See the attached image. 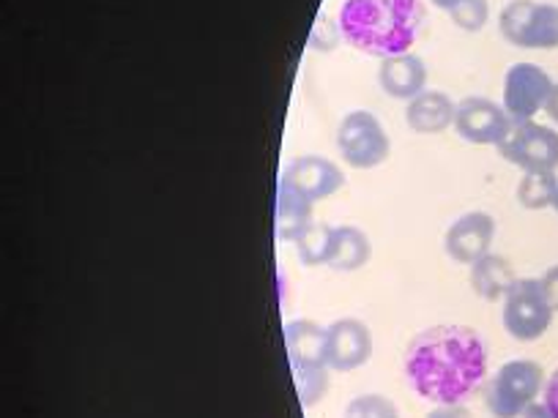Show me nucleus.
Segmentation results:
<instances>
[{"label": "nucleus", "instance_id": "f257e3e1", "mask_svg": "<svg viewBox=\"0 0 558 418\" xmlns=\"http://www.w3.org/2000/svg\"><path fill=\"white\" fill-rule=\"evenodd\" d=\"M402 367L422 399L458 405L485 383L487 347L469 325H433L413 336Z\"/></svg>", "mask_w": 558, "mask_h": 418}, {"label": "nucleus", "instance_id": "f03ea898", "mask_svg": "<svg viewBox=\"0 0 558 418\" xmlns=\"http://www.w3.org/2000/svg\"><path fill=\"white\" fill-rule=\"evenodd\" d=\"M416 17V0H351L342 23L353 45L386 58L405 52Z\"/></svg>", "mask_w": 558, "mask_h": 418}, {"label": "nucleus", "instance_id": "7ed1b4c3", "mask_svg": "<svg viewBox=\"0 0 558 418\" xmlns=\"http://www.w3.org/2000/svg\"><path fill=\"white\" fill-rule=\"evenodd\" d=\"M286 351L291 361L293 383L302 405H315L329 389V356L326 329L313 320H293L286 325Z\"/></svg>", "mask_w": 558, "mask_h": 418}, {"label": "nucleus", "instance_id": "20e7f679", "mask_svg": "<svg viewBox=\"0 0 558 418\" xmlns=\"http://www.w3.org/2000/svg\"><path fill=\"white\" fill-rule=\"evenodd\" d=\"M545 391V372L531 358L507 361L485 385V405L493 418H520Z\"/></svg>", "mask_w": 558, "mask_h": 418}, {"label": "nucleus", "instance_id": "39448f33", "mask_svg": "<svg viewBox=\"0 0 558 418\" xmlns=\"http://www.w3.org/2000/svg\"><path fill=\"white\" fill-rule=\"evenodd\" d=\"M496 148L523 173H556L558 168V132L545 123L512 121Z\"/></svg>", "mask_w": 558, "mask_h": 418}, {"label": "nucleus", "instance_id": "423d86ee", "mask_svg": "<svg viewBox=\"0 0 558 418\" xmlns=\"http://www.w3.org/2000/svg\"><path fill=\"white\" fill-rule=\"evenodd\" d=\"M337 151L348 168L373 170L386 162L391 151V139L384 123L369 110H353L337 126Z\"/></svg>", "mask_w": 558, "mask_h": 418}, {"label": "nucleus", "instance_id": "0eeeda50", "mask_svg": "<svg viewBox=\"0 0 558 418\" xmlns=\"http://www.w3.org/2000/svg\"><path fill=\"white\" fill-rule=\"evenodd\" d=\"M501 323L504 331L518 342H534L550 329L553 307L547 304L539 279H514V285L504 296Z\"/></svg>", "mask_w": 558, "mask_h": 418}, {"label": "nucleus", "instance_id": "6e6552de", "mask_svg": "<svg viewBox=\"0 0 558 418\" xmlns=\"http://www.w3.org/2000/svg\"><path fill=\"white\" fill-rule=\"evenodd\" d=\"M550 74L536 63H514L504 77V110L512 121H534L553 90Z\"/></svg>", "mask_w": 558, "mask_h": 418}, {"label": "nucleus", "instance_id": "1a4fd4ad", "mask_svg": "<svg viewBox=\"0 0 558 418\" xmlns=\"http://www.w3.org/2000/svg\"><path fill=\"white\" fill-rule=\"evenodd\" d=\"M509 123L512 118L507 115L504 104H496L485 96H469L460 101L454 112V132L474 146H498Z\"/></svg>", "mask_w": 558, "mask_h": 418}, {"label": "nucleus", "instance_id": "9d476101", "mask_svg": "<svg viewBox=\"0 0 558 418\" xmlns=\"http://www.w3.org/2000/svg\"><path fill=\"white\" fill-rule=\"evenodd\" d=\"M496 241V219L485 211H469L449 224L444 235V251L460 266H474L485 255H490V246Z\"/></svg>", "mask_w": 558, "mask_h": 418}, {"label": "nucleus", "instance_id": "9b49d317", "mask_svg": "<svg viewBox=\"0 0 558 418\" xmlns=\"http://www.w3.org/2000/svg\"><path fill=\"white\" fill-rule=\"evenodd\" d=\"M279 181L307 197L310 202H318L345 186V173L326 157H296L282 170Z\"/></svg>", "mask_w": 558, "mask_h": 418}, {"label": "nucleus", "instance_id": "f8f14e48", "mask_svg": "<svg viewBox=\"0 0 558 418\" xmlns=\"http://www.w3.org/2000/svg\"><path fill=\"white\" fill-rule=\"evenodd\" d=\"M326 356L335 372H353L373 356V334L356 318H340L326 329Z\"/></svg>", "mask_w": 558, "mask_h": 418}, {"label": "nucleus", "instance_id": "ddd939ff", "mask_svg": "<svg viewBox=\"0 0 558 418\" xmlns=\"http://www.w3.org/2000/svg\"><path fill=\"white\" fill-rule=\"evenodd\" d=\"M378 85L391 99L411 101L422 90H427V66L413 52L386 56L378 66Z\"/></svg>", "mask_w": 558, "mask_h": 418}, {"label": "nucleus", "instance_id": "4468645a", "mask_svg": "<svg viewBox=\"0 0 558 418\" xmlns=\"http://www.w3.org/2000/svg\"><path fill=\"white\" fill-rule=\"evenodd\" d=\"M458 104L444 90H422L405 107V123L416 134H441L454 126Z\"/></svg>", "mask_w": 558, "mask_h": 418}, {"label": "nucleus", "instance_id": "2eb2a0df", "mask_svg": "<svg viewBox=\"0 0 558 418\" xmlns=\"http://www.w3.org/2000/svg\"><path fill=\"white\" fill-rule=\"evenodd\" d=\"M313 206L307 197L293 192L291 186L279 181L277 189V213H274V230L279 241H296L304 230L313 224Z\"/></svg>", "mask_w": 558, "mask_h": 418}, {"label": "nucleus", "instance_id": "dca6fc26", "mask_svg": "<svg viewBox=\"0 0 558 418\" xmlns=\"http://www.w3.org/2000/svg\"><path fill=\"white\" fill-rule=\"evenodd\" d=\"M514 285V271L501 255H485L471 266V287L485 302H504L509 287Z\"/></svg>", "mask_w": 558, "mask_h": 418}, {"label": "nucleus", "instance_id": "f3484780", "mask_svg": "<svg viewBox=\"0 0 558 418\" xmlns=\"http://www.w3.org/2000/svg\"><path fill=\"white\" fill-rule=\"evenodd\" d=\"M369 255H373V244H369L364 230L353 228V224L335 228L329 268H335V271H359L362 266H367Z\"/></svg>", "mask_w": 558, "mask_h": 418}, {"label": "nucleus", "instance_id": "a211bd4d", "mask_svg": "<svg viewBox=\"0 0 558 418\" xmlns=\"http://www.w3.org/2000/svg\"><path fill=\"white\" fill-rule=\"evenodd\" d=\"M558 47V7L536 3L525 28L523 50H556Z\"/></svg>", "mask_w": 558, "mask_h": 418}, {"label": "nucleus", "instance_id": "6ab92c4d", "mask_svg": "<svg viewBox=\"0 0 558 418\" xmlns=\"http://www.w3.org/2000/svg\"><path fill=\"white\" fill-rule=\"evenodd\" d=\"M296 251L302 266L315 268V266H329L331 257V246H335V228L329 224L313 222L296 241Z\"/></svg>", "mask_w": 558, "mask_h": 418}, {"label": "nucleus", "instance_id": "aec40b11", "mask_svg": "<svg viewBox=\"0 0 558 418\" xmlns=\"http://www.w3.org/2000/svg\"><path fill=\"white\" fill-rule=\"evenodd\" d=\"M558 195V175L556 173H523L518 184L520 206L529 211H542L550 208Z\"/></svg>", "mask_w": 558, "mask_h": 418}, {"label": "nucleus", "instance_id": "412c9836", "mask_svg": "<svg viewBox=\"0 0 558 418\" xmlns=\"http://www.w3.org/2000/svg\"><path fill=\"white\" fill-rule=\"evenodd\" d=\"M534 7L536 0H509L507 7L501 9V14H498V30H501V36L509 45L520 47V50H523L525 28H529Z\"/></svg>", "mask_w": 558, "mask_h": 418}, {"label": "nucleus", "instance_id": "4be33fe9", "mask_svg": "<svg viewBox=\"0 0 558 418\" xmlns=\"http://www.w3.org/2000/svg\"><path fill=\"white\" fill-rule=\"evenodd\" d=\"M345 418H400V410L389 396L362 394L348 402Z\"/></svg>", "mask_w": 558, "mask_h": 418}, {"label": "nucleus", "instance_id": "5701e85b", "mask_svg": "<svg viewBox=\"0 0 558 418\" xmlns=\"http://www.w3.org/2000/svg\"><path fill=\"white\" fill-rule=\"evenodd\" d=\"M452 23L458 25L465 34H476L487 25V17H490V3L487 0H460L458 7L449 12Z\"/></svg>", "mask_w": 558, "mask_h": 418}, {"label": "nucleus", "instance_id": "b1692460", "mask_svg": "<svg viewBox=\"0 0 558 418\" xmlns=\"http://www.w3.org/2000/svg\"><path fill=\"white\" fill-rule=\"evenodd\" d=\"M542 291H545L547 296V304L553 307V312H558V266L547 268L545 273H542Z\"/></svg>", "mask_w": 558, "mask_h": 418}, {"label": "nucleus", "instance_id": "393cba45", "mask_svg": "<svg viewBox=\"0 0 558 418\" xmlns=\"http://www.w3.org/2000/svg\"><path fill=\"white\" fill-rule=\"evenodd\" d=\"M427 418H474V416H471L469 407H463V402H458V405H436L430 413H427Z\"/></svg>", "mask_w": 558, "mask_h": 418}, {"label": "nucleus", "instance_id": "a878e982", "mask_svg": "<svg viewBox=\"0 0 558 418\" xmlns=\"http://www.w3.org/2000/svg\"><path fill=\"white\" fill-rule=\"evenodd\" d=\"M542 394H545V399L542 402H545V405L550 407L553 416L558 418V369L550 374V380L545 383V391H542Z\"/></svg>", "mask_w": 558, "mask_h": 418}, {"label": "nucleus", "instance_id": "bb28decb", "mask_svg": "<svg viewBox=\"0 0 558 418\" xmlns=\"http://www.w3.org/2000/svg\"><path fill=\"white\" fill-rule=\"evenodd\" d=\"M520 418H556V416H553L550 407H547L545 402H531V405L525 407L523 416H520Z\"/></svg>", "mask_w": 558, "mask_h": 418}, {"label": "nucleus", "instance_id": "cd10ccee", "mask_svg": "<svg viewBox=\"0 0 558 418\" xmlns=\"http://www.w3.org/2000/svg\"><path fill=\"white\" fill-rule=\"evenodd\" d=\"M545 112H547V118H550L553 123H556L558 126V83L553 85V90H550V96H547V104H545Z\"/></svg>", "mask_w": 558, "mask_h": 418}, {"label": "nucleus", "instance_id": "c85d7f7f", "mask_svg": "<svg viewBox=\"0 0 558 418\" xmlns=\"http://www.w3.org/2000/svg\"><path fill=\"white\" fill-rule=\"evenodd\" d=\"M430 3H433V7H436V9H444V12H452V9L458 7L460 0H430Z\"/></svg>", "mask_w": 558, "mask_h": 418}, {"label": "nucleus", "instance_id": "c756f323", "mask_svg": "<svg viewBox=\"0 0 558 418\" xmlns=\"http://www.w3.org/2000/svg\"><path fill=\"white\" fill-rule=\"evenodd\" d=\"M553 211L558 213V195H556V200H553Z\"/></svg>", "mask_w": 558, "mask_h": 418}]
</instances>
